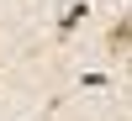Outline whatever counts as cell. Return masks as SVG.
<instances>
[{
  "mask_svg": "<svg viewBox=\"0 0 132 121\" xmlns=\"http://www.w3.org/2000/svg\"><path fill=\"white\" fill-rule=\"evenodd\" d=\"M127 48H132V21H127V16H116V21H111V32H106V53L122 63V58H127Z\"/></svg>",
  "mask_w": 132,
  "mask_h": 121,
  "instance_id": "obj_1",
  "label": "cell"
},
{
  "mask_svg": "<svg viewBox=\"0 0 132 121\" xmlns=\"http://www.w3.org/2000/svg\"><path fill=\"white\" fill-rule=\"evenodd\" d=\"M79 21H85V5L74 0V11H63V21H58V37H69V32L79 26Z\"/></svg>",
  "mask_w": 132,
  "mask_h": 121,
  "instance_id": "obj_2",
  "label": "cell"
}]
</instances>
